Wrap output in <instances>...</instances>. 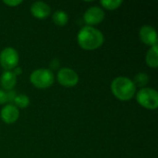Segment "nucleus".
<instances>
[{
  "label": "nucleus",
  "mask_w": 158,
  "mask_h": 158,
  "mask_svg": "<svg viewBox=\"0 0 158 158\" xmlns=\"http://www.w3.org/2000/svg\"><path fill=\"white\" fill-rule=\"evenodd\" d=\"M104 34L96 28L92 26L82 27L77 35V42L79 45L87 51L95 50L101 47L104 44Z\"/></svg>",
  "instance_id": "obj_1"
},
{
  "label": "nucleus",
  "mask_w": 158,
  "mask_h": 158,
  "mask_svg": "<svg viewBox=\"0 0 158 158\" xmlns=\"http://www.w3.org/2000/svg\"><path fill=\"white\" fill-rule=\"evenodd\" d=\"M113 95L120 101H129L136 94V86L132 80L127 77H117L110 85Z\"/></svg>",
  "instance_id": "obj_2"
},
{
  "label": "nucleus",
  "mask_w": 158,
  "mask_h": 158,
  "mask_svg": "<svg viewBox=\"0 0 158 158\" xmlns=\"http://www.w3.org/2000/svg\"><path fill=\"white\" fill-rule=\"evenodd\" d=\"M31 83L37 89H47L51 87L55 81L53 71L48 69H38L30 75Z\"/></svg>",
  "instance_id": "obj_3"
},
{
  "label": "nucleus",
  "mask_w": 158,
  "mask_h": 158,
  "mask_svg": "<svg viewBox=\"0 0 158 158\" xmlns=\"http://www.w3.org/2000/svg\"><path fill=\"white\" fill-rule=\"evenodd\" d=\"M136 100L141 106L156 110L158 106V93L153 88H141L136 94Z\"/></svg>",
  "instance_id": "obj_4"
},
{
  "label": "nucleus",
  "mask_w": 158,
  "mask_h": 158,
  "mask_svg": "<svg viewBox=\"0 0 158 158\" xmlns=\"http://www.w3.org/2000/svg\"><path fill=\"white\" fill-rule=\"evenodd\" d=\"M19 56L13 47H6L0 53V65L6 70H13L18 67Z\"/></svg>",
  "instance_id": "obj_5"
},
{
  "label": "nucleus",
  "mask_w": 158,
  "mask_h": 158,
  "mask_svg": "<svg viewBox=\"0 0 158 158\" xmlns=\"http://www.w3.org/2000/svg\"><path fill=\"white\" fill-rule=\"evenodd\" d=\"M56 80L58 83L64 87L71 88L78 84L79 75L75 70L69 68H62L56 74Z\"/></svg>",
  "instance_id": "obj_6"
},
{
  "label": "nucleus",
  "mask_w": 158,
  "mask_h": 158,
  "mask_svg": "<svg viewBox=\"0 0 158 158\" xmlns=\"http://www.w3.org/2000/svg\"><path fill=\"white\" fill-rule=\"evenodd\" d=\"M104 19H105L104 10L97 6L89 7L83 15V19L86 22L87 26H92V27H94V25L100 24L104 20Z\"/></svg>",
  "instance_id": "obj_7"
},
{
  "label": "nucleus",
  "mask_w": 158,
  "mask_h": 158,
  "mask_svg": "<svg viewBox=\"0 0 158 158\" xmlns=\"http://www.w3.org/2000/svg\"><path fill=\"white\" fill-rule=\"evenodd\" d=\"M141 41L149 46H154L157 44V33L154 27L150 25H144L140 29L139 31Z\"/></svg>",
  "instance_id": "obj_8"
},
{
  "label": "nucleus",
  "mask_w": 158,
  "mask_h": 158,
  "mask_svg": "<svg viewBox=\"0 0 158 158\" xmlns=\"http://www.w3.org/2000/svg\"><path fill=\"white\" fill-rule=\"evenodd\" d=\"M1 120L6 124H13L15 123L19 118V111L12 104H6L3 106L0 112Z\"/></svg>",
  "instance_id": "obj_9"
},
{
  "label": "nucleus",
  "mask_w": 158,
  "mask_h": 158,
  "mask_svg": "<svg viewBox=\"0 0 158 158\" xmlns=\"http://www.w3.org/2000/svg\"><path fill=\"white\" fill-rule=\"evenodd\" d=\"M30 11L34 18L38 19H44L51 14V7L43 1H36L31 6Z\"/></svg>",
  "instance_id": "obj_10"
},
{
  "label": "nucleus",
  "mask_w": 158,
  "mask_h": 158,
  "mask_svg": "<svg viewBox=\"0 0 158 158\" xmlns=\"http://www.w3.org/2000/svg\"><path fill=\"white\" fill-rule=\"evenodd\" d=\"M17 84V76L12 70H6L0 76V86L2 90L7 92L14 89Z\"/></svg>",
  "instance_id": "obj_11"
},
{
  "label": "nucleus",
  "mask_w": 158,
  "mask_h": 158,
  "mask_svg": "<svg viewBox=\"0 0 158 158\" xmlns=\"http://www.w3.org/2000/svg\"><path fill=\"white\" fill-rule=\"evenodd\" d=\"M146 64L152 69H157L158 67V47L157 44L152 46L145 56Z\"/></svg>",
  "instance_id": "obj_12"
},
{
  "label": "nucleus",
  "mask_w": 158,
  "mask_h": 158,
  "mask_svg": "<svg viewBox=\"0 0 158 158\" xmlns=\"http://www.w3.org/2000/svg\"><path fill=\"white\" fill-rule=\"evenodd\" d=\"M53 21L57 26H65L69 22V15L63 10H57L52 15Z\"/></svg>",
  "instance_id": "obj_13"
},
{
  "label": "nucleus",
  "mask_w": 158,
  "mask_h": 158,
  "mask_svg": "<svg viewBox=\"0 0 158 158\" xmlns=\"http://www.w3.org/2000/svg\"><path fill=\"white\" fill-rule=\"evenodd\" d=\"M30 103H31V100L28 95L19 94L16 95L12 105H14L17 108H26L30 106Z\"/></svg>",
  "instance_id": "obj_14"
},
{
  "label": "nucleus",
  "mask_w": 158,
  "mask_h": 158,
  "mask_svg": "<svg viewBox=\"0 0 158 158\" xmlns=\"http://www.w3.org/2000/svg\"><path fill=\"white\" fill-rule=\"evenodd\" d=\"M132 81L135 84V86L144 88L149 82V76L145 72H139L138 74H136Z\"/></svg>",
  "instance_id": "obj_15"
},
{
  "label": "nucleus",
  "mask_w": 158,
  "mask_h": 158,
  "mask_svg": "<svg viewBox=\"0 0 158 158\" xmlns=\"http://www.w3.org/2000/svg\"><path fill=\"white\" fill-rule=\"evenodd\" d=\"M100 4L104 8L107 10H115V9H118L123 4V1L122 0H105V1H101Z\"/></svg>",
  "instance_id": "obj_16"
},
{
  "label": "nucleus",
  "mask_w": 158,
  "mask_h": 158,
  "mask_svg": "<svg viewBox=\"0 0 158 158\" xmlns=\"http://www.w3.org/2000/svg\"><path fill=\"white\" fill-rule=\"evenodd\" d=\"M59 67H60V62H59V60H58L57 58H54V59H52V61L50 62V64H49V69H50L51 71H52V70H56V69H59Z\"/></svg>",
  "instance_id": "obj_17"
},
{
  "label": "nucleus",
  "mask_w": 158,
  "mask_h": 158,
  "mask_svg": "<svg viewBox=\"0 0 158 158\" xmlns=\"http://www.w3.org/2000/svg\"><path fill=\"white\" fill-rule=\"evenodd\" d=\"M7 103H8V100H7L6 92L0 89V105H5V104H7Z\"/></svg>",
  "instance_id": "obj_18"
},
{
  "label": "nucleus",
  "mask_w": 158,
  "mask_h": 158,
  "mask_svg": "<svg viewBox=\"0 0 158 158\" xmlns=\"http://www.w3.org/2000/svg\"><path fill=\"white\" fill-rule=\"evenodd\" d=\"M3 3L9 6H17L20 5L22 3V1L21 0H10V1L6 0V1H3Z\"/></svg>",
  "instance_id": "obj_19"
},
{
  "label": "nucleus",
  "mask_w": 158,
  "mask_h": 158,
  "mask_svg": "<svg viewBox=\"0 0 158 158\" xmlns=\"http://www.w3.org/2000/svg\"><path fill=\"white\" fill-rule=\"evenodd\" d=\"M6 94H7V100H8V103L9 104H13V101H14V99H15V97H16V95H17V94H16V92L15 91H13V90H11V91H7L6 92Z\"/></svg>",
  "instance_id": "obj_20"
},
{
  "label": "nucleus",
  "mask_w": 158,
  "mask_h": 158,
  "mask_svg": "<svg viewBox=\"0 0 158 158\" xmlns=\"http://www.w3.org/2000/svg\"><path fill=\"white\" fill-rule=\"evenodd\" d=\"M12 72H13L16 76H19V75L22 74V69H21L20 67H16V68L12 70Z\"/></svg>",
  "instance_id": "obj_21"
}]
</instances>
